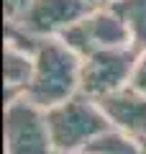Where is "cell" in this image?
<instances>
[{
    "label": "cell",
    "instance_id": "cell-15",
    "mask_svg": "<svg viewBox=\"0 0 146 154\" xmlns=\"http://www.w3.org/2000/svg\"><path fill=\"white\" fill-rule=\"evenodd\" d=\"M80 154H82V152H80Z\"/></svg>",
    "mask_w": 146,
    "mask_h": 154
},
{
    "label": "cell",
    "instance_id": "cell-1",
    "mask_svg": "<svg viewBox=\"0 0 146 154\" xmlns=\"http://www.w3.org/2000/svg\"><path fill=\"white\" fill-rule=\"evenodd\" d=\"M82 59L62 38H41L33 51V80L23 98L49 110L80 93Z\"/></svg>",
    "mask_w": 146,
    "mask_h": 154
},
{
    "label": "cell",
    "instance_id": "cell-9",
    "mask_svg": "<svg viewBox=\"0 0 146 154\" xmlns=\"http://www.w3.org/2000/svg\"><path fill=\"white\" fill-rule=\"evenodd\" d=\"M110 8L126 23L131 46L138 51H146V0H113Z\"/></svg>",
    "mask_w": 146,
    "mask_h": 154
},
{
    "label": "cell",
    "instance_id": "cell-5",
    "mask_svg": "<svg viewBox=\"0 0 146 154\" xmlns=\"http://www.w3.org/2000/svg\"><path fill=\"white\" fill-rule=\"evenodd\" d=\"M136 59H138V49H133V46L97 51V54L82 59L80 93L92 100H103L118 90L128 88Z\"/></svg>",
    "mask_w": 146,
    "mask_h": 154
},
{
    "label": "cell",
    "instance_id": "cell-4",
    "mask_svg": "<svg viewBox=\"0 0 146 154\" xmlns=\"http://www.w3.org/2000/svg\"><path fill=\"white\" fill-rule=\"evenodd\" d=\"M62 41L75 51L80 59L97 54L108 49H120L131 46V36L126 23L118 18V13L110 5H97L87 16H82L75 26H69L62 33Z\"/></svg>",
    "mask_w": 146,
    "mask_h": 154
},
{
    "label": "cell",
    "instance_id": "cell-6",
    "mask_svg": "<svg viewBox=\"0 0 146 154\" xmlns=\"http://www.w3.org/2000/svg\"><path fill=\"white\" fill-rule=\"evenodd\" d=\"M90 11L87 0H33L31 8L11 23H18L36 38H59Z\"/></svg>",
    "mask_w": 146,
    "mask_h": 154
},
{
    "label": "cell",
    "instance_id": "cell-14",
    "mask_svg": "<svg viewBox=\"0 0 146 154\" xmlns=\"http://www.w3.org/2000/svg\"><path fill=\"white\" fill-rule=\"evenodd\" d=\"M141 154H146V141H141Z\"/></svg>",
    "mask_w": 146,
    "mask_h": 154
},
{
    "label": "cell",
    "instance_id": "cell-12",
    "mask_svg": "<svg viewBox=\"0 0 146 154\" xmlns=\"http://www.w3.org/2000/svg\"><path fill=\"white\" fill-rule=\"evenodd\" d=\"M33 0H3V16H5V21H16V18H21L23 13L31 8Z\"/></svg>",
    "mask_w": 146,
    "mask_h": 154
},
{
    "label": "cell",
    "instance_id": "cell-10",
    "mask_svg": "<svg viewBox=\"0 0 146 154\" xmlns=\"http://www.w3.org/2000/svg\"><path fill=\"white\" fill-rule=\"evenodd\" d=\"M82 154H141V141H136L133 136H128L120 128L110 126L97 139H92L82 149Z\"/></svg>",
    "mask_w": 146,
    "mask_h": 154
},
{
    "label": "cell",
    "instance_id": "cell-13",
    "mask_svg": "<svg viewBox=\"0 0 146 154\" xmlns=\"http://www.w3.org/2000/svg\"><path fill=\"white\" fill-rule=\"evenodd\" d=\"M87 3H90L92 8H97V5H110L113 0H87Z\"/></svg>",
    "mask_w": 146,
    "mask_h": 154
},
{
    "label": "cell",
    "instance_id": "cell-2",
    "mask_svg": "<svg viewBox=\"0 0 146 154\" xmlns=\"http://www.w3.org/2000/svg\"><path fill=\"white\" fill-rule=\"evenodd\" d=\"M46 126L56 154H80L92 139L110 128L100 103L77 93L75 98L46 110Z\"/></svg>",
    "mask_w": 146,
    "mask_h": 154
},
{
    "label": "cell",
    "instance_id": "cell-3",
    "mask_svg": "<svg viewBox=\"0 0 146 154\" xmlns=\"http://www.w3.org/2000/svg\"><path fill=\"white\" fill-rule=\"evenodd\" d=\"M3 154H56L46 110L18 98L3 108Z\"/></svg>",
    "mask_w": 146,
    "mask_h": 154
},
{
    "label": "cell",
    "instance_id": "cell-7",
    "mask_svg": "<svg viewBox=\"0 0 146 154\" xmlns=\"http://www.w3.org/2000/svg\"><path fill=\"white\" fill-rule=\"evenodd\" d=\"M113 128H120L136 141H146V95L123 88L108 98L97 100Z\"/></svg>",
    "mask_w": 146,
    "mask_h": 154
},
{
    "label": "cell",
    "instance_id": "cell-8",
    "mask_svg": "<svg viewBox=\"0 0 146 154\" xmlns=\"http://www.w3.org/2000/svg\"><path fill=\"white\" fill-rule=\"evenodd\" d=\"M33 80V51L3 46V103H11L26 95Z\"/></svg>",
    "mask_w": 146,
    "mask_h": 154
},
{
    "label": "cell",
    "instance_id": "cell-11",
    "mask_svg": "<svg viewBox=\"0 0 146 154\" xmlns=\"http://www.w3.org/2000/svg\"><path fill=\"white\" fill-rule=\"evenodd\" d=\"M128 88L136 90V93H141V95H146V51H138V59H136V67H133Z\"/></svg>",
    "mask_w": 146,
    "mask_h": 154
}]
</instances>
